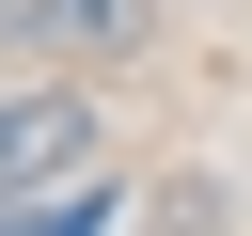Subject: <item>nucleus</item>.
<instances>
[{"label":"nucleus","instance_id":"f03ea898","mask_svg":"<svg viewBox=\"0 0 252 236\" xmlns=\"http://www.w3.org/2000/svg\"><path fill=\"white\" fill-rule=\"evenodd\" d=\"M0 47H47V63H94V47H126V0H0Z\"/></svg>","mask_w":252,"mask_h":236},{"label":"nucleus","instance_id":"f257e3e1","mask_svg":"<svg viewBox=\"0 0 252 236\" xmlns=\"http://www.w3.org/2000/svg\"><path fill=\"white\" fill-rule=\"evenodd\" d=\"M110 142H94V110L79 94H0V220L16 205H47V189H79Z\"/></svg>","mask_w":252,"mask_h":236},{"label":"nucleus","instance_id":"7ed1b4c3","mask_svg":"<svg viewBox=\"0 0 252 236\" xmlns=\"http://www.w3.org/2000/svg\"><path fill=\"white\" fill-rule=\"evenodd\" d=\"M94 220H110V173H79V189H47V205H16L0 236H94Z\"/></svg>","mask_w":252,"mask_h":236}]
</instances>
